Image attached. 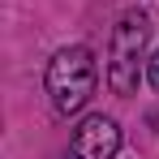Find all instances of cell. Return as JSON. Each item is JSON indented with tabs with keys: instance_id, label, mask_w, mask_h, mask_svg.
Listing matches in <instances>:
<instances>
[{
	"instance_id": "cell-3",
	"label": "cell",
	"mask_w": 159,
	"mask_h": 159,
	"mask_svg": "<svg viewBox=\"0 0 159 159\" xmlns=\"http://www.w3.org/2000/svg\"><path fill=\"white\" fill-rule=\"evenodd\" d=\"M116 151H120V125L99 112V116H86L73 129L65 159H116Z\"/></svg>"
},
{
	"instance_id": "cell-4",
	"label": "cell",
	"mask_w": 159,
	"mask_h": 159,
	"mask_svg": "<svg viewBox=\"0 0 159 159\" xmlns=\"http://www.w3.org/2000/svg\"><path fill=\"white\" fill-rule=\"evenodd\" d=\"M146 82H151V86L159 90V52L151 56V60H146Z\"/></svg>"
},
{
	"instance_id": "cell-1",
	"label": "cell",
	"mask_w": 159,
	"mask_h": 159,
	"mask_svg": "<svg viewBox=\"0 0 159 159\" xmlns=\"http://www.w3.org/2000/svg\"><path fill=\"white\" fill-rule=\"evenodd\" d=\"M99 86V69H95V56L90 48H60V52L48 60V73H43V90L52 99V112L56 116H78L82 107L90 103Z\"/></svg>"
},
{
	"instance_id": "cell-2",
	"label": "cell",
	"mask_w": 159,
	"mask_h": 159,
	"mask_svg": "<svg viewBox=\"0 0 159 159\" xmlns=\"http://www.w3.org/2000/svg\"><path fill=\"white\" fill-rule=\"evenodd\" d=\"M146 43H151V17L146 13H120L112 26V48H107V86L116 95H133L138 78L146 69Z\"/></svg>"
}]
</instances>
